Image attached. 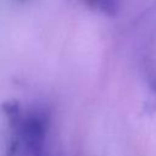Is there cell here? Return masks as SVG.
Returning a JSON list of instances; mask_svg holds the SVG:
<instances>
[{"label": "cell", "mask_w": 156, "mask_h": 156, "mask_svg": "<svg viewBox=\"0 0 156 156\" xmlns=\"http://www.w3.org/2000/svg\"><path fill=\"white\" fill-rule=\"evenodd\" d=\"M85 4L105 15H113L118 7V0H84Z\"/></svg>", "instance_id": "7a4b0ae2"}, {"label": "cell", "mask_w": 156, "mask_h": 156, "mask_svg": "<svg viewBox=\"0 0 156 156\" xmlns=\"http://www.w3.org/2000/svg\"><path fill=\"white\" fill-rule=\"evenodd\" d=\"M2 111L9 127L6 156H49V116L43 107H23L9 101Z\"/></svg>", "instance_id": "6da1fadb"}]
</instances>
